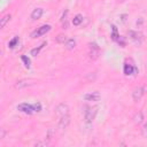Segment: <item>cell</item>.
<instances>
[{
  "label": "cell",
  "instance_id": "cell-16",
  "mask_svg": "<svg viewBox=\"0 0 147 147\" xmlns=\"http://www.w3.org/2000/svg\"><path fill=\"white\" fill-rule=\"evenodd\" d=\"M55 40H56V42H59V44H64L68 39H67V37H65L64 34L60 33V34H57V37H55Z\"/></svg>",
  "mask_w": 147,
  "mask_h": 147
},
{
  "label": "cell",
  "instance_id": "cell-26",
  "mask_svg": "<svg viewBox=\"0 0 147 147\" xmlns=\"http://www.w3.org/2000/svg\"><path fill=\"white\" fill-rule=\"evenodd\" d=\"M47 145H48V142H46V141H42V142L40 141V142H36L34 144V146H37V147L38 146H47Z\"/></svg>",
  "mask_w": 147,
  "mask_h": 147
},
{
  "label": "cell",
  "instance_id": "cell-15",
  "mask_svg": "<svg viewBox=\"0 0 147 147\" xmlns=\"http://www.w3.org/2000/svg\"><path fill=\"white\" fill-rule=\"evenodd\" d=\"M75 46H76V41L74 40V39H68L67 41H65V47L68 48V49H74L75 48Z\"/></svg>",
  "mask_w": 147,
  "mask_h": 147
},
{
  "label": "cell",
  "instance_id": "cell-19",
  "mask_svg": "<svg viewBox=\"0 0 147 147\" xmlns=\"http://www.w3.org/2000/svg\"><path fill=\"white\" fill-rule=\"evenodd\" d=\"M18 41H20V38H18V37H14V38L8 42V47H9V48H14V47L18 44Z\"/></svg>",
  "mask_w": 147,
  "mask_h": 147
},
{
  "label": "cell",
  "instance_id": "cell-18",
  "mask_svg": "<svg viewBox=\"0 0 147 147\" xmlns=\"http://www.w3.org/2000/svg\"><path fill=\"white\" fill-rule=\"evenodd\" d=\"M82 21H83V16H82L80 14H78V15H76V16L74 17L72 24H74V25H79V24L82 23Z\"/></svg>",
  "mask_w": 147,
  "mask_h": 147
},
{
  "label": "cell",
  "instance_id": "cell-23",
  "mask_svg": "<svg viewBox=\"0 0 147 147\" xmlns=\"http://www.w3.org/2000/svg\"><path fill=\"white\" fill-rule=\"evenodd\" d=\"M141 133H142V136L145 137V138H147V122L142 125V129H141Z\"/></svg>",
  "mask_w": 147,
  "mask_h": 147
},
{
  "label": "cell",
  "instance_id": "cell-1",
  "mask_svg": "<svg viewBox=\"0 0 147 147\" xmlns=\"http://www.w3.org/2000/svg\"><path fill=\"white\" fill-rule=\"evenodd\" d=\"M98 113V107H84V118L86 123H92V121L95 118V115Z\"/></svg>",
  "mask_w": 147,
  "mask_h": 147
},
{
  "label": "cell",
  "instance_id": "cell-2",
  "mask_svg": "<svg viewBox=\"0 0 147 147\" xmlns=\"http://www.w3.org/2000/svg\"><path fill=\"white\" fill-rule=\"evenodd\" d=\"M100 47L95 42H90L88 44V57L91 60H98L100 56Z\"/></svg>",
  "mask_w": 147,
  "mask_h": 147
},
{
  "label": "cell",
  "instance_id": "cell-9",
  "mask_svg": "<svg viewBox=\"0 0 147 147\" xmlns=\"http://www.w3.org/2000/svg\"><path fill=\"white\" fill-rule=\"evenodd\" d=\"M36 83V79H22V80H18L16 84H15V87L16 88H24V87H28V86H31Z\"/></svg>",
  "mask_w": 147,
  "mask_h": 147
},
{
  "label": "cell",
  "instance_id": "cell-12",
  "mask_svg": "<svg viewBox=\"0 0 147 147\" xmlns=\"http://www.w3.org/2000/svg\"><path fill=\"white\" fill-rule=\"evenodd\" d=\"M42 14H44V9H42V8H36V9H33V11L31 13V18H32L33 21L39 20V18L42 16Z\"/></svg>",
  "mask_w": 147,
  "mask_h": 147
},
{
  "label": "cell",
  "instance_id": "cell-10",
  "mask_svg": "<svg viewBox=\"0 0 147 147\" xmlns=\"http://www.w3.org/2000/svg\"><path fill=\"white\" fill-rule=\"evenodd\" d=\"M127 34H129V37H130L132 40H134V41L138 42V44H140L141 40H142V33H140V32H138V31L130 30V31L127 32Z\"/></svg>",
  "mask_w": 147,
  "mask_h": 147
},
{
  "label": "cell",
  "instance_id": "cell-14",
  "mask_svg": "<svg viewBox=\"0 0 147 147\" xmlns=\"http://www.w3.org/2000/svg\"><path fill=\"white\" fill-rule=\"evenodd\" d=\"M46 44H47V42H46V41H44V42H42L40 46L32 48V49H31V55H32V56H37V55L39 54V52L42 49V47H44V46H46Z\"/></svg>",
  "mask_w": 147,
  "mask_h": 147
},
{
  "label": "cell",
  "instance_id": "cell-3",
  "mask_svg": "<svg viewBox=\"0 0 147 147\" xmlns=\"http://www.w3.org/2000/svg\"><path fill=\"white\" fill-rule=\"evenodd\" d=\"M51 29H52L51 25L44 24V25L39 26L36 31H33V32L31 33V37H32V38H38V37H40V36H44V34H46L48 31H51Z\"/></svg>",
  "mask_w": 147,
  "mask_h": 147
},
{
  "label": "cell",
  "instance_id": "cell-8",
  "mask_svg": "<svg viewBox=\"0 0 147 147\" xmlns=\"http://www.w3.org/2000/svg\"><path fill=\"white\" fill-rule=\"evenodd\" d=\"M144 93H145V88H144L142 86H138V87H136V88L133 90V92H132V99H133V101L138 102V101L142 98Z\"/></svg>",
  "mask_w": 147,
  "mask_h": 147
},
{
  "label": "cell",
  "instance_id": "cell-17",
  "mask_svg": "<svg viewBox=\"0 0 147 147\" xmlns=\"http://www.w3.org/2000/svg\"><path fill=\"white\" fill-rule=\"evenodd\" d=\"M133 119H134V123H137V124H140V123L142 122V119H144V115H142V113H141V111L137 113Z\"/></svg>",
  "mask_w": 147,
  "mask_h": 147
},
{
  "label": "cell",
  "instance_id": "cell-6",
  "mask_svg": "<svg viewBox=\"0 0 147 147\" xmlns=\"http://www.w3.org/2000/svg\"><path fill=\"white\" fill-rule=\"evenodd\" d=\"M69 124H70V116H69V114L63 115V116L60 117V119H59V129L60 130L63 131V130L68 129Z\"/></svg>",
  "mask_w": 147,
  "mask_h": 147
},
{
  "label": "cell",
  "instance_id": "cell-24",
  "mask_svg": "<svg viewBox=\"0 0 147 147\" xmlns=\"http://www.w3.org/2000/svg\"><path fill=\"white\" fill-rule=\"evenodd\" d=\"M5 136H6V130H5L3 127H1V129H0V139H3Z\"/></svg>",
  "mask_w": 147,
  "mask_h": 147
},
{
  "label": "cell",
  "instance_id": "cell-20",
  "mask_svg": "<svg viewBox=\"0 0 147 147\" xmlns=\"http://www.w3.org/2000/svg\"><path fill=\"white\" fill-rule=\"evenodd\" d=\"M21 60L23 61V63H24V67L29 69V68H30V65H31V62H30V59H29V57H26L25 55H22V56H21Z\"/></svg>",
  "mask_w": 147,
  "mask_h": 147
},
{
  "label": "cell",
  "instance_id": "cell-7",
  "mask_svg": "<svg viewBox=\"0 0 147 147\" xmlns=\"http://www.w3.org/2000/svg\"><path fill=\"white\" fill-rule=\"evenodd\" d=\"M84 99L86 101H93V102H98L101 99V94L98 91H93V92H88L84 95Z\"/></svg>",
  "mask_w": 147,
  "mask_h": 147
},
{
  "label": "cell",
  "instance_id": "cell-4",
  "mask_svg": "<svg viewBox=\"0 0 147 147\" xmlns=\"http://www.w3.org/2000/svg\"><path fill=\"white\" fill-rule=\"evenodd\" d=\"M17 110L26 114V115H31L34 113V108H33V105H30V103H26V102H23V103H20L17 106Z\"/></svg>",
  "mask_w": 147,
  "mask_h": 147
},
{
  "label": "cell",
  "instance_id": "cell-25",
  "mask_svg": "<svg viewBox=\"0 0 147 147\" xmlns=\"http://www.w3.org/2000/svg\"><path fill=\"white\" fill-rule=\"evenodd\" d=\"M117 41H118V44H121V45H122V47H124V46H125V40H124L122 37H118Z\"/></svg>",
  "mask_w": 147,
  "mask_h": 147
},
{
  "label": "cell",
  "instance_id": "cell-22",
  "mask_svg": "<svg viewBox=\"0 0 147 147\" xmlns=\"http://www.w3.org/2000/svg\"><path fill=\"white\" fill-rule=\"evenodd\" d=\"M33 108H34V111L39 113V111L41 110V103H40V102H36V103H33Z\"/></svg>",
  "mask_w": 147,
  "mask_h": 147
},
{
  "label": "cell",
  "instance_id": "cell-21",
  "mask_svg": "<svg viewBox=\"0 0 147 147\" xmlns=\"http://www.w3.org/2000/svg\"><path fill=\"white\" fill-rule=\"evenodd\" d=\"M111 29H113V33H111V38H113V40H115V41H117V39H118V37H119V34L117 33V28H116L115 25H113V26H111Z\"/></svg>",
  "mask_w": 147,
  "mask_h": 147
},
{
  "label": "cell",
  "instance_id": "cell-11",
  "mask_svg": "<svg viewBox=\"0 0 147 147\" xmlns=\"http://www.w3.org/2000/svg\"><path fill=\"white\" fill-rule=\"evenodd\" d=\"M137 72H138V69L133 64L127 63V62L124 64V74L126 76H129V75H136Z\"/></svg>",
  "mask_w": 147,
  "mask_h": 147
},
{
  "label": "cell",
  "instance_id": "cell-13",
  "mask_svg": "<svg viewBox=\"0 0 147 147\" xmlns=\"http://www.w3.org/2000/svg\"><path fill=\"white\" fill-rule=\"evenodd\" d=\"M10 18H11L10 14H7V15L2 16V18L0 20V29H3V28L6 26V24H7V23L10 21Z\"/></svg>",
  "mask_w": 147,
  "mask_h": 147
},
{
  "label": "cell",
  "instance_id": "cell-5",
  "mask_svg": "<svg viewBox=\"0 0 147 147\" xmlns=\"http://www.w3.org/2000/svg\"><path fill=\"white\" fill-rule=\"evenodd\" d=\"M69 110H70V108H69V106L67 103H60L55 108V115L59 116V117H61L63 115L69 114Z\"/></svg>",
  "mask_w": 147,
  "mask_h": 147
}]
</instances>
